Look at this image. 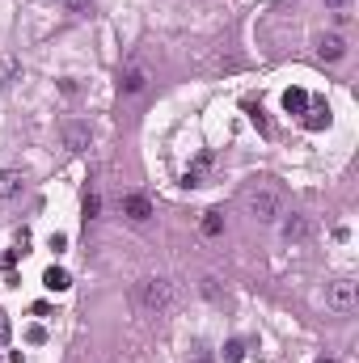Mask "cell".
Masks as SVG:
<instances>
[{
	"instance_id": "6da1fadb",
	"label": "cell",
	"mask_w": 359,
	"mask_h": 363,
	"mask_svg": "<svg viewBox=\"0 0 359 363\" xmlns=\"http://www.w3.org/2000/svg\"><path fill=\"white\" fill-rule=\"evenodd\" d=\"M241 203H245V212L258 220V224H275V220L283 216V194H279L271 182H253V186L241 194Z\"/></svg>"
},
{
	"instance_id": "7a4b0ae2",
	"label": "cell",
	"mask_w": 359,
	"mask_h": 363,
	"mask_svg": "<svg viewBox=\"0 0 359 363\" xmlns=\"http://www.w3.org/2000/svg\"><path fill=\"white\" fill-rule=\"evenodd\" d=\"M135 304L144 308V313H152V317L169 313V308H174V283H169V279H161V275L140 279V283H135Z\"/></svg>"
},
{
	"instance_id": "3957f363",
	"label": "cell",
	"mask_w": 359,
	"mask_h": 363,
	"mask_svg": "<svg viewBox=\"0 0 359 363\" xmlns=\"http://www.w3.org/2000/svg\"><path fill=\"white\" fill-rule=\"evenodd\" d=\"M355 304H359L355 279H334V283H326V308H334V313H351Z\"/></svg>"
},
{
	"instance_id": "277c9868",
	"label": "cell",
	"mask_w": 359,
	"mask_h": 363,
	"mask_svg": "<svg viewBox=\"0 0 359 363\" xmlns=\"http://www.w3.org/2000/svg\"><path fill=\"white\" fill-rule=\"evenodd\" d=\"M148 81H152V76H148V68H144V64H131V68L119 76V89H123V93H144V89H148Z\"/></svg>"
},
{
	"instance_id": "5b68a950",
	"label": "cell",
	"mask_w": 359,
	"mask_h": 363,
	"mask_svg": "<svg viewBox=\"0 0 359 363\" xmlns=\"http://www.w3.org/2000/svg\"><path fill=\"white\" fill-rule=\"evenodd\" d=\"M208 169H212V152H199L194 165L182 174V186H208Z\"/></svg>"
},
{
	"instance_id": "8992f818",
	"label": "cell",
	"mask_w": 359,
	"mask_h": 363,
	"mask_svg": "<svg viewBox=\"0 0 359 363\" xmlns=\"http://www.w3.org/2000/svg\"><path fill=\"white\" fill-rule=\"evenodd\" d=\"M123 216H127L131 224H144V220L152 216V203H148L144 194H127V199H123Z\"/></svg>"
},
{
	"instance_id": "52a82bcc",
	"label": "cell",
	"mask_w": 359,
	"mask_h": 363,
	"mask_svg": "<svg viewBox=\"0 0 359 363\" xmlns=\"http://www.w3.org/2000/svg\"><path fill=\"white\" fill-rule=\"evenodd\" d=\"M89 144H93V135H89L85 123H68V127H64V148H68V152H85Z\"/></svg>"
},
{
	"instance_id": "ba28073f",
	"label": "cell",
	"mask_w": 359,
	"mask_h": 363,
	"mask_svg": "<svg viewBox=\"0 0 359 363\" xmlns=\"http://www.w3.org/2000/svg\"><path fill=\"white\" fill-rule=\"evenodd\" d=\"M317 56L330 60V64H338V60L347 56V38H342V34H326V38L317 42Z\"/></svg>"
},
{
	"instance_id": "9c48e42d",
	"label": "cell",
	"mask_w": 359,
	"mask_h": 363,
	"mask_svg": "<svg viewBox=\"0 0 359 363\" xmlns=\"http://www.w3.org/2000/svg\"><path fill=\"white\" fill-rule=\"evenodd\" d=\"M304 127H309V131H326L330 127V106H326V101H309V110H304Z\"/></svg>"
},
{
	"instance_id": "30bf717a",
	"label": "cell",
	"mask_w": 359,
	"mask_h": 363,
	"mask_svg": "<svg viewBox=\"0 0 359 363\" xmlns=\"http://www.w3.org/2000/svg\"><path fill=\"white\" fill-rule=\"evenodd\" d=\"M22 186H26V178H22L17 169H0V203H5V199H17Z\"/></svg>"
},
{
	"instance_id": "8fae6325",
	"label": "cell",
	"mask_w": 359,
	"mask_h": 363,
	"mask_svg": "<svg viewBox=\"0 0 359 363\" xmlns=\"http://www.w3.org/2000/svg\"><path fill=\"white\" fill-rule=\"evenodd\" d=\"M304 237H309V220H304V216H287V220H283V241L296 245V241H304Z\"/></svg>"
},
{
	"instance_id": "7c38bea8",
	"label": "cell",
	"mask_w": 359,
	"mask_h": 363,
	"mask_svg": "<svg viewBox=\"0 0 359 363\" xmlns=\"http://www.w3.org/2000/svg\"><path fill=\"white\" fill-rule=\"evenodd\" d=\"M42 287H47V292H68V287H72V279H68V271H64V267H47Z\"/></svg>"
},
{
	"instance_id": "4fadbf2b",
	"label": "cell",
	"mask_w": 359,
	"mask_h": 363,
	"mask_svg": "<svg viewBox=\"0 0 359 363\" xmlns=\"http://www.w3.org/2000/svg\"><path fill=\"white\" fill-rule=\"evenodd\" d=\"M309 101H313V97L304 93V89H287V93H283V110H287V115H304V110H309Z\"/></svg>"
},
{
	"instance_id": "5bb4252c",
	"label": "cell",
	"mask_w": 359,
	"mask_h": 363,
	"mask_svg": "<svg viewBox=\"0 0 359 363\" xmlns=\"http://www.w3.org/2000/svg\"><path fill=\"white\" fill-rule=\"evenodd\" d=\"M199 228H203V237H220L224 233V212H203Z\"/></svg>"
},
{
	"instance_id": "9a60e30c",
	"label": "cell",
	"mask_w": 359,
	"mask_h": 363,
	"mask_svg": "<svg viewBox=\"0 0 359 363\" xmlns=\"http://www.w3.org/2000/svg\"><path fill=\"white\" fill-rule=\"evenodd\" d=\"M249 123L258 127L262 135H271V119H267V110H262V106H249Z\"/></svg>"
},
{
	"instance_id": "2e32d148",
	"label": "cell",
	"mask_w": 359,
	"mask_h": 363,
	"mask_svg": "<svg viewBox=\"0 0 359 363\" xmlns=\"http://www.w3.org/2000/svg\"><path fill=\"white\" fill-rule=\"evenodd\" d=\"M241 359H245V342H237V338H233V342L224 346V363H241Z\"/></svg>"
},
{
	"instance_id": "e0dca14e",
	"label": "cell",
	"mask_w": 359,
	"mask_h": 363,
	"mask_svg": "<svg viewBox=\"0 0 359 363\" xmlns=\"http://www.w3.org/2000/svg\"><path fill=\"white\" fill-rule=\"evenodd\" d=\"M97 212H101V199L89 190V194H85V224H89V220H97Z\"/></svg>"
},
{
	"instance_id": "ac0fdd59",
	"label": "cell",
	"mask_w": 359,
	"mask_h": 363,
	"mask_svg": "<svg viewBox=\"0 0 359 363\" xmlns=\"http://www.w3.org/2000/svg\"><path fill=\"white\" fill-rule=\"evenodd\" d=\"M203 296H208V300H220V279H203Z\"/></svg>"
},
{
	"instance_id": "d6986e66",
	"label": "cell",
	"mask_w": 359,
	"mask_h": 363,
	"mask_svg": "<svg viewBox=\"0 0 359 363\" xmlns=\"http://www.w3.org/2000/svg\"><path fill=\"white\" fill-rule=\"evenodd\" d=\"M47 245L56 249V253H64V249H68V237H64V233H51V241H47Z\"/></svg>"
},
{
	"instance_id": "ffe728a7",
	"label": "cell",
	"mask_w": 359,
	"mask_h": 363,
	"mask_svg": "<svg viewBox=\"0 0 359 363\" xmlns=\"http://www.w3.org/2000/svg\"><path fill=\"white\" fill-rule=\"evenodd\" d=\"M9 334H13V326H9L5 313H0V346H9Z\"/></svg>"
},
{
	"instance_id": "44dd1931",
	"label": "cell",
	"mask_w": 359,
	"mask_h": 363,
	"mask_svg": "<svg viewBox=\"0 0 359 363\" xmlns=\"http://www.w3.org/2000/svg\"><path fill=\"white\" fill-rule=\"evenodd\" d=\"M64 5H68V13H89L93 0H64Z\"/></svg>"
},
{
	"instance_id": "7402d4cb",
	"label": "cell",
	"mask_w": 359,
	"mask_h": 363,
	"mask_svg": "<svg viewBox=\"0 0 359 363\" xmlns=\"http://www.w3.org/2000/svg\"><path fill=\"white\" fill-rule=\"evenodd\" d=\"M26 338L38 346V342H47V330H42V326H30V334H26Z\"/></svg>"
},
{
	"instance_id": "603a6c76",
	"label": "cell",
	"mask_w": 359,
	"mask_h": 363,
	"mask_svg": "<svg viewBox=\"0 0 359 363\" xmlns=\"http://www.w3.org/2000/svg\"><path fill=\"white\" fill-rule=\"evenodd\" d=\"M326 5H330V9H342V5H347V0H326Z\"/></svg>"
},
{
	"instance_id": "cb8c5ba5",
	"label": "cell",
	"mask_w": 359,
	"mask_h": 363,
	"mask_svg": "<svg viewBox=\"0 0 359 363\" xmlns=\"http://www.w3.org/2000/svg\"><path fill=\"white\" fill-rule=\"evenodd\" d=\"M317 363H334V359H317Z\"/></svg>"
}]
</instances>
